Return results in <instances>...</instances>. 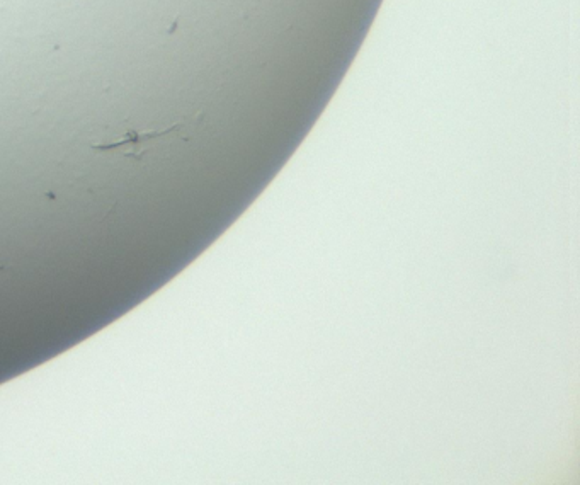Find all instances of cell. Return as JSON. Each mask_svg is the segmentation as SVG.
<instances>
[{
    "label": "cell",
    "instance_id": "6da1fadb",
    "mask_svg": "<svg viewBox=\"0 0 580 485\" xmlns=\"http://www.w3.org/2000/svg\"><path fill=\"white\" fill-rule=\"evenodd\" d=\"M179 128V125H172L169 128L163 129H128L123 133L121 136L111 140H100V142L92 143L94 150L109 152V150H120L125 157H132L135 161H141L143 155L147 154L148 143L154 140L161 138V136L169 135L170 131Z\"/></svg>",
    "mask_w": 580,
    "mask_h": 485
}]
</instances>
